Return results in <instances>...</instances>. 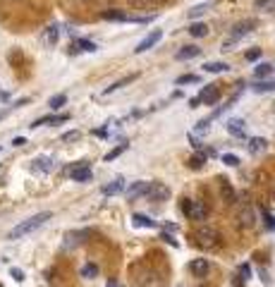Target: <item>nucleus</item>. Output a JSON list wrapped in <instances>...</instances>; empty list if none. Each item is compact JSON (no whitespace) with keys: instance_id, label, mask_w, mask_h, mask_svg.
Returning a JSON list of instances; mask_svg holds the SVG:
<instances>
[{"instance_id":"nucleus-1","label":"nucleus","mask_w":275,"mask_h":287,"mask_svg":"<svg viewBox=\"0 0 275 287\" xmlns=\"http://www.w3.org/2000/svg\"><path fill=\"white\" fill-rule=\"evenodd\" d=\"M51 218H53V213H51V211H43V213H36V215H31V218H27L24 223H19L17 228H12V230H10V234H7V237H10V239H22L24 234H31V232H36L38 228H41L43 223H48Z\"/></svg>"},{"instance_id":"nucleus-2","label":"nucleus","mask_w":275,"mask_h":287,"mask_svg":"<svg viewBox=\"0 0 275 287\" xmlns=\"http://www.w3.org/2000/svg\"><path fill=\"white\" fill-rule=\"evenodd\" d=\"M137 280H139V285L141 287H163V278H161V273L153 268V266H148V263H139L137 268Z\"/></svg>"},{"instance_id":"nucleus-3","label":"nucleus","mask_w":275,"mask_h":287,"mask_svg":"<svg viewBox=\"0 0 275 287\" xmlns=\"http://www.w3.org/2000/svg\"><path fill=\"white\" fill-rule=\"evenodd\" d=\"M218 239H220L218 230L211 228V225H201V228L196 230V242H199V247H203V249H213V247H218Z\"/></svg>"},{"instance_id":"nucleus-4","label":"nucleus","mask_w":275,"mask_h":287,"mask_svg":"<svg viewBox=\"0 0 275 287\" xmlns=\"http://www.w3.org/2000/svg\"><path fill=\"white\" fill-rule=\"evenodd\" d=\"M144 197H146L148 201H156V203H158V201H165V199L170 197V187L163 184V182H148Z\"/></svg>"},{"instance_id":"nucleus-5","label":"nucleus","mask_w":275,"mask_h":287,"mask_svg":"<svg viewBox=\"0 0 275 287\" xmlns=\"http://www.w3.org/2000/svg\"><path fill=\"white\" fill-rule=\"evenodd\" d=\"M237 220L244 230H249V228L256 225V213H254L251 203H242V208H239V213H237Z\"/></svg>"},{"instance_id":"nucleus-6","label":"nucleus","mask_w":275,"mask_h":287,"mask_svg":"<svg viewBox=\"0 0 275 287\" xmlns=\"http://www.w3.org/2000/svg\"><path fill=\"white\" fill-rule=\"evenodd\" d=\"M161 38H163V31H161V29H153L151 34H146V38H144V41H139V46L134 48V53H146V51H151V48H153V46H156Z\"/></svg>"},{"instance_id":"nucleus-7","label":"nucleus","mask_w":275,"mask_h":287,"mask_svg":"<svg viewBox=\"0 0 275 287\" xmlns=\"http://www.w3.org/2000/svg\"><path fill=\"white\" fill-rule=\"evenodd\" d=\"M70 177L74 179V182H91V168L86 165V163H79V165H74V168H70Z\"/></svg>"},{"instance_id":"nucleus-8","label":"nucleus","mask_w":275,"mask_h":287,"mask_svg":"<svg viewBox=\"0 0 275 287\" xmlns=\"http://www.w3.org/2000/svg\"><path fill=\"white\" fill-rule=\"evenodd\" d=\"M218 98H220V89L216 86V84H208V86H203L201 96H199V101H201L203 106H213Z\"/></svg>"},{"instance_id":"nucleus-9","label":"nucleus","mask_w":275,"mask_h":287,"mask_svg":"<svg viewBox=\"0 0 275 287\" xmlns=\"http://www.w3.org/2000/svg\"><path fill=\"white\" fill-rule=\"evenodd\" d=\"M254 27H256V22L254 19H244V22H239V24H235L232 27V36L230 38H242V36H247V34H251L254 31Z\"/></svg>"},{"instance_id":"nucleus-10","label":"nucleus","mask_w":275,"mask_h":287,"mask_svg":"<svg viewBox=\"0 0 275 287\" xmlns=\"http://www.w3.org/2000/svg\"><path fill=\"white\" fill-rule=\"evenodd\" d=\"M189 270H192L194 278H203V275L211 270V263H208V258H194V261L189 263Z\"/></svg>"},{"instance_id":"nucleus-11","label":"nucleus","mask_w":275,"mask_h":287,"mask_svg":"<svg viewBox=\"0 0 275 287\" xmlns=\"http://www.w3.org/2000/svg\"><path fill=\"white\" fill-rule=\"evenodd\" d=\"M220 197H222L225 203H235V201H237V192L232 189V184H230L227 179L220 182Z\"/></svg>"},{"instance_id":"nucleus-12","label":"nucleus","mask_w":275,"mask_h":287,"mask_svg":"<svg viewBox=\"0 0 275 287\" xmlns=\"http://www.w3.org/2000/svg\"><path fill=\"white\" fill-rule=\"evenodd\" d=\"M225 127H227V132H230L232 137H247V125H244V120H239V117H232Z\"/></svg>"},{"instance_id":"nucleus-13","label":"nucleus","mask_w":275,"mask_h":287,"mask_svg":"<svg viewBox=\"0 0 275 287\" xmlns=\"http://www.w3.org/2000/svg\"><path fill=\"white\" fill-rule=\"evenodd\" d=\"M208 215V208L203 206L201 201H192V206H189V215L187 218H192V220H203Z\"/></svg>"},{"instance_id":"nucleus-14","label":"nucleus","mask_w":275,"mask_h":287,"mask_svg":"<svg viewBox=\"0 0 275 287\" xmlns=\"http://www.w3.org/2000/svg\"><path fill=\"white\" fill-rule=\"evenodd\" d=\"M247 148H249V153H251V156H258V153H263V151L268 148V142H266V139H261V137H254V139H249V142H247Z\"/></svg>"},{"instance_id":"nucleus-15","label":"nucleus","mask_w":275,"mask_h":287,"mask_svg":"<svg viewBox=\"0 0 275 287\" xmlns=\"http://www.w3.org/2000/svg\"><path fill=\"white\" fill-rule=\"evenodd\" d=\"M101 192H103L106 197H115V194L125 192V179H120V177H117V179H112V182H110V184H106V187H103Z\"/></svg>"},{"instance_id":"nucleus-16","label":"nucleus","mask_w":275,"mask_h":287,"mask_svg":"<svg viewBox=\"0 0 275 287\" xmlns=\"http://www.w3.org/2000/svg\"><path fill=\"white\" fill-rule=\"evenodd\" d=\"M96 51V43L86 41V38H77L72 43V53H93Z\"/></svg>"},{"instance_id":"nucleus-17","label":"nucleus","mask_w":275,"mask_h":287,"mask_svg":"<svg viewBox=\"0 0 275 287\" xmlns=\"http://www.w3.org/2000/svg\"><path fill=\"white\" fill-rule=\"evenodd\" d=\"M199 53H201L199 46H184V48H180V51L175 53V57H177V60H192V57H196Z\"/></svg>"},{"instance_id":"nucleus-18","label":"nucleus","mask_w":275,"mask_h":287,"mask_svg":"<svg viewBox=\"0 0 275 287\" xmlns=\"http://www.w3.org/2000/svg\"><path fill=\"white\" fill-rule=\"evenodd\" d=\"M70 120V115H48V117H41L36 120L31 127H41V125H60V122H67Z\"/></svg>"},{"instance_id":"nucleus-19","label":"nucleus","mask_w":275,"mask_h":287,"mask_svg":"<svg viewBox=\"0 0 275 287\" xmlns=\"http://www.w3.org/2000/svg\"><path fill=\"white\" fill-rule=\"evenodd\" d=\"M101 17L110 19V22H129V15L127 12H122V10H103Z\"/></svg>"},{"instance_id":"nucleus-20","label":"nucleus","mask_w":275,"mask_h":287,"mask_svg":"<svg viewBox=\"0 0 275 287\" xmlns=\"http://www.w3.org/2000/svg\"><path fill=\"white\" fill-rule=\"evenodd\" d=\"M132 223H134V228H156V220H151L148 215H141V213H134L132 215Z\"/></svg>"},{"instance_id":"nucleus-21","label":"nucleus","mask_w":275,"mask_h":287,"mask_svg":"<svg viewBox=\"0 0 275 287\" xmlns=\"http://www.w3.org/2000/svg\"><path fill=\"white\" fill-rule=\"evenodd\" d=\"M34 170L36 172H51L53 170V158H48V156H41L34 161Z\"/></svg>"},{"instance_id":"nucleus-22","label":"nucleus","mask_w":275,"mask_h":287,"mask_svg":"<svg viewBox=\"0 0 275 287\" xmlns=\"http://www.w3.org/2000/svg\"><path fill=\"white\" fill-rule=\"evenodd\" d=\"M146 184H148V182H134V184L127 189V199H129V201H132V199H137V197H144Z\"/></svg>"},{"instance_id":"nucleus-23","label":"nucleus","mask_w":275,"mask_h":287,"mask_svg":"<svg viewBox=\"0 0 275 287\" xmlns=\"http://www.w3.org/2000/svg\"><path fill=\"white\" fill-rule=\"evenodd\" d=\"M254 91L256 93H271V91H275V82L273 79H268V82L266 79H258L256 84H254Z\"/></svg>"},{"instance_id":"nucleus-24","label":"nucleus","mask_w":275,"mask_h":287,"mask_svg":"<svg viewBox=\"0 0 275 287\" xmlns=\"http://www.w3.org/2000/svg\"><path fill=\"white\" fill-rule=\"evenodd\" d=\"M273 72H275V65H271V62H261V65L254 67V74H256L258 79H263V77H268V74H273Z\"/></svg>"},{"instance_id":"nucleus-25","label":"nucleus","mask_w":275,"mask_h":287,"mask_svg":"<svg viewBox=\"0 0 275 287\" xmlns=\"http://www.w3.org/2000/svg\"><path fill=\"white\" fill-rule=\"evenodd\" d=\"M203 70L211 72V74H220V72H227L230 67H227L225 62H206V65H203Z\"/></svg>"},{"instance_id":"nucleus-26","label":"nucleus","mask_w":275,"mask_h":287,"mask_svg":"<svg viewBox=\"0 0 275 287\" xmlns=\"http://www.w3.org/2000/svg\"><path fill=\"white\" fill-rule=\"evenodd\" d=\"M134 79H137V74H129L127 79H120V82H115V84H112V86H108V89L103 91V93L108 96V93H112V91H117V89H122V86H127L129 82H134Z\"/></svg>"},{"instance_id":"nucleus-27","label":"nucleus","mask_w":275,"mask_h":287,"mask_svg":"<svg viewBox=\"0 0 275 287\" xmlns=\"http://www.w3.org/2000/svg\"><path fill=\"white\" fill-rule=\"evenodd\" d=\"M208 7H211V2H203V5H194V7H192V10L187 12V17H189V19L201 17V15L206 12V10H208Z\"/></svg>"},{"instance_id":"nucleus-28","label":"nucleus","mask_w":275,"mask_h":287,"mask_svg":"<svg viewBox=\"0 0 275 287\" xmlns=\"http://www.w3.org/2000/svg\"><path fill=\"white\" fill-rule=\"evenodd\" d=\"M189 34L194 36V38H201V36L208 34V27L201 24V22H199V24H192V27H189Z\"/></svg>"},{"instance_id":"nucleus-29","label":"nucleus","mask_w":275,"mask_h":287,"mask_svg":"<svg viewBox=\"0 0 275 287\" xmlns=\"http://www.w3.org/2000/svg\"><path fill=\"white\" fill-rule=\"evenodd\" d=\"M125 151H127V144H120V146H115L112 151H108V153H106V163L115 161V158H117V156H122Z\"/></svg>"},{"instance_id":"nucleus-30","label":"nucleus","mask_w":275,"mask_h":287,"mask_svg":"<svg viewBox=\"0 0 275 287\" xmlns=\"http://www.w3.org/2000/svg\"><path fill=\"white\" fill-rule=\"evenodd\" d=\"M65 103H67V96H65V93H57V96H53V98L48 101V106L53 108V110H60Z\"/></svg>"},{"instance_id":"nucleus-31","label":"nucleus","mask_w":275,"mask_h":287,"mask_svg":"<svg viewBox=\"0 0 275 287\" xmlns=\"http://www.w3.org/2000/svg\"><path fill=\"white\" fill-rule=\"evenodd\" d=\"M96 275H98V266H96V263H86V266L82 268V278H86V280H91Z\"/></svg>"},{"instance_id":"nucleus-32","label":"nucleus","mask_w":275,"mask_h":287,"mask_svg":"<svg viewBox=\"0 0 275 287\" xmlns=\"http://www.w3.org/2000/svg\"><path fill=\"white\" fill-rule=\"evenodd\" d=\"M57 36H60V27H57V24H51V27L46 29V41H48V43H55Z\"/></svg>"},{"instance_id":"nucleus-33","label":"nucleus","mask_w":275,"mask_h":287,"mask_svg":"<svg viewBox=\"0 0 275 287\" xmlns=\"http://www.w3.org/2000/svg\"><path fill=\"white\" fill-rule=\"evenodd\" d=\"M189 165H192V168H203V165H206V153H201V151L194 153V156L189 158Z\"/></svg>"},{"instance_id":"nucleus-34","label":"nucleus","mask_w":275,"mask_h":287,"mask_svg":"<svg viewBox=\"0 0 275 287\" xmlns=\"http://www.w3.org/2000/svg\"><path fill=\"white\" fill-rule=\"evenodd\" d=\"M256 10H261V12H273L275 0H256Z\"/></svg>"},{"instance_id":"nucleus-35","label":"nucleus","mask_w":275,"mask_h":287,"mask_svg":"<svg viewBox=\"0 0 275 287\" xmlns=\"http://www.w3.org/2000/svg\"><path fill=\"white\" fill-rule=\"evenodd\" d=\"M82 237H86V232H70L67 234V247H74L82 242Z\"/></svg>"},{"instance_id":"nucleus-36","label":"nucleus","mask_w":275,"mask_h":287,"mask_svg":"<svg viewBox=\"0 0 275 287\" xmlns=\"http://www.w3.org/2000/svg\"><path fill=\"white\" fill-rule=\"evenodd\" d=\"M196 82H199V77H196V74H182V77L177 79V84H180V86H184V84H196Z\"/></svg>"},{"instance_id":"nucleus-37","label":"nucleus","mask_w":275,"mask_h":287,"mask_svg":"<svg viewBox=\"0 0 275 287\" xmlns=\"http://www.w3.org/2000/svg\"><path fill=\"white\" fill-rule=\"evenodd\" d=\"M222 163L235 168V165H239V158H237V156H232V153H222Z\"/></svg>"},{"instance_id":"nucleus-38","label":"nucleus","mask_w":275,"mask_h":287,"mask_svg":"<svg viewBox=\"0 0 275 287\" xmlns=\"http://www.w3.org/2000/svg\"><path fill=\"white\" fill-rule=\"evenodd\" d=\"M82 137V132H67V134H62V142L65 144H70V142H77Z\"/></svg>"},{"instance_id":"nucleus-39","label":"nucleus","mask_w":275,"mask_h":287,"mask_svg":"<svg viewBox=\"0 0 275 287\" xmlns=\"http://www.w3.org/2000/svg\"><path fill=\"white\" fill-rule=\"evenodd\" d=\"M189 206H192V199H182V203H180V211L184 215H189Z\"/></svg>"},{"instance_id":"nucleus-40","label":"nucleus","mask_w":275,"mask_h":287,"mask_svg":"<svg viewBox=\"0 0 275 287\" xmlns=\"http://www.w3.org/2000/svg\"><path fill=\"white\" fill-rule=\"evenodd\" d=\"M263 218H266V228L268 230H275V218L271 213H263Z\"/></svg>"},{"instance_id":"nucleus-41","label":"nucleus","mask_w":275,"mask_h":287,"mask_svg":"<svg viewBox=\"0 0 275 287\" xmlns=\"http://www.w3.org/2000/svg\"><path fill=\"white\" fill-rule=\"evenodd\" d=\"M10 275H12V278H15L17 283H22V280H24V273H22L19 268H12V270H10Z\"/></svg>"},{"instance_id":"nucleus-42","label":"nucleus","mask_w":275,"mask_h":287,"mask_svg":"<svg viewBox=\"0 0 275 287\" xmlns=\"http://www.w3.org/2000/svg\"><path fill=\"white\" fill-rule=\"evenodd\" d=\"M161 237H163V239H165V242H167V244H170V247H177V239H175V237H172V234L163 232V234H161Z\"/></svg>"},{"instance_id":"nucleus-43","label":"nucleus","mask_w":275,"mask_h":287,"mask_svg":"<svg viewBox=\"0 0 275 287\" xmlns=\"http://www.w3.org/2000/svg\"><path fill=\"white\" fill-rule=\"evenodd\" d=\"M258 57H261V48H254L247 53V60H258Z\"/></svg>"},{"instance_id":"nucleus-44","label":"nucleus","mask_w":275,"mask_h":287,"mask_svg":"<svg viewBox=\"0 0 275 287\" xmlns=\"http://www.w3.org/2000/svg\"><path fill=\"white\" fill-rule=\"evenodd\" d=\"M239 275H244V280H247V278L251 275V270H249V266H247V263H244V266L239 268Z\"/></svg>"},{"instance_id":"nucleus-45","label":"nucleus","mask_w":275,"mask_h":287,"mask_svg":"<svg viewBox=\"0 0 275 287\" xmlns=\"http://www.w3.org/2000/svg\"><path fill=\"white\" fill-rule=\"evenodd\" d=\"M24 144H27V139H24V137H17V139L12 142V146H24Z\"/></svg>"},{"instance_id":"nucleus-46","label":"nucleus","mask_w":275,"mask_h":287,"mask_svg":"<svg viewBox=\"0 0 275 287\" xmlns=\"http://www.w3.org/2000/svg\"><path fill=\"white\" fill-rule=\"evenodd\" d=\"M132 2H134V5H146L148 0H132Z\"/></svg>"},{"instance_id":"nucleus-47","label":"nucleus","mask_w":275,"mask_h":287,"mask_svg":"<svg viewBox=\"0 0 275 287\" xmlns=\"http://www.w3.org/2000/svg\"><path fill=\"white\" fill-rule=\"evenodd\" d=\"M108 287H117V283H108Z\"/></svg>"}]
</instances>
